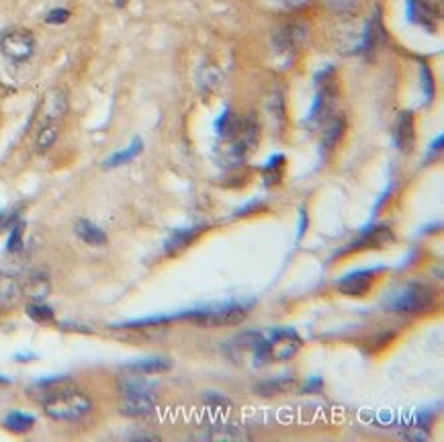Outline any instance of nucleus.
I'll return each mask as SVG.
<instances>
[{
	"label": "nucleus",
	"instance_id": "nucleus-17",
	"mask_svg": "<svg viewBox=\"0 0 444 442\" xmlns=\"http://www.w3.org/2000/svg\"><path fill=\"white\" fill-rule=\"evenodd\" d=\"M170 369V362L160 357H152V359H142V361L129 362L125 364V371L129 373H138V375H158Z\"/></svg>",
	"mask_w": 444,
	"mask_h": 442
},
{
	"label": "nucleus",
	"instance_id": "nucleus-13",
	"mask_svg": "<svg viewBox=\"0 0 444 442\" xmlns=\"http://www.w3.org/2000/svg\"><path fill=\"white\" fill-rule=\"evenodd\" d=\"M74 234H76L84 244H88V246H104V244H107V234H104V229H101L97 223H92L90 220L76 221V223H74Z\"/></svg>",
	"mask_w": 444,
	"mask_h": 442
},
{
	"label": "nucleus",
	"instance_id": "nucleus-18",
	"mask_svg": "<svg viewBox=\"0 0 444 442\" xmlns=\"http://www.w3.org/2000/svg\"><path fill=\"white\" fill-rule=\"evenodd\" d=\"M58 138H60V123H54V121L41 123L40 131H37V138H35V148H37V152H40V154L49 152V150L56 145Z\"/></svg>",
	"mask_w": 444,
	"mask_h": 442
},
{
	"label": "nucleus",
	"instance_id": "nucleus-20",
	"mask_svg": "<svg viewBox=\"0 0 444 442\" xmlns=\"http://www.w3.org/2000/svg\"><path fill=\"white\" fill-rule=\"evenodd\" d=\"M4 426H6V430H11L15 434H25L35 426V416L25 414V412H11L4 418Z\"/></svg>",
	"mask_w": 444,
	"mask_h": 442
},
{
	"label": "nucleus",
	"instance_id": "nucleus-27",
	"mask_svg": "<svg viewBox=\"0 0 444 442\" xmlns=\"http://www.w3.org/2000/svg\"><path fill=\"white\" fill-rule=\"evenodd\" d=\"M328 6L340 15H350V13H356L359 8V0H325Z\"/></svg>",
	"mask_w": 444,
	"mask_h": 442
},
{
	"label": "nucleus",
	"instance_id": "nucleus-29",
	"mask_svg": "<svg viewBox=\"0 0 444 442\" xmlns=\"http://www.w3.org/2000/svg\"><path fill=\"white\" fill-rule=\"evenodd\" d=\"M205 403H207L209 407H213V410H223V412H227V410L232 407V402H229L227 398L220 395V393H215V391L205 393Z\"/></svg>",
	"mask_w": 444,
	"mask_h": 442
},
{
	"label": "nucleus",
	"instance_id": "nucleus-7",
	"mask_svg": "<svg viewBox=\"0 0 444 442\" xmlns=\"http://www.w3.org/2000/svg\"><path fill=\"white\" fill-rule=\"evenodd\" d=\"M307 40H309L307 23H287L283 27H279L272 35V43H275L277 52L287 54V56L299 54L307 45Z\"/></svg>",
	"mask_w": 444,
	"mask_h": 442
},
{
	"label": "nucleus",
	"instance_id": "nucleus-28",
	"mask_svg": "<svg viewBox=\"0 0 444 442\" xmlns=\"http://www.w3.org/2000/svg\"><path fill=\"white\" fill-rule=\"evenodd\" d=\"M420 76H422V86H424V95H426V102L432 101V97H434V76H432V72H430V68L422 64L420 66Z\"/></svg>",
	"mask_w": 444,
	"mask_h": 442
},
{
	"label": "nucleus",
	"instance_id": "nucleus-32",
	"mask_svg": "<svg viewBox=\"0 0 444 442\" xmlns=\"http://www.w3.org/2000/svg\"><path fill=\"white\" fill-rule=\"evenodd\" d=\"M15 221H19V215H17V213H15V215H8V213L0 211V232H2V229H4L6 225L11 227V225H13Z\"/></svg>",
	"mask_w": 444,
	"mask_h": 442
},
{
	"label": "nucleus",
	"instance_id": "nucleus-23",
	"mask_svg": "<svg viewBox=\"0 0 444 442\" xmlns=\"http://www.w3.org/2000/svg\"><path fill=\"white\" fill-rule=\"evenodd\" d=\"M49 293V281L43 275H35L31 277L27 285H25V295H29L35 301H43Z\"/></svg>",
	"mask_w": 444,
	"mask_h": 442
},
{
	"label": "nucleus",
	"instance_id": "nucleus-8",
	"mask_svg": "<svg viewBox=\"0 0 444 442\" xmlns=\"http://www.w3.org/2000/svg\"><path fill=\"white\" fill-rule=\"evenodd\" d=\"M0 49L6 58L15 61H25L29 60L35 52V37L31 31L27 29H17L6 33L0 40Z\"/></svg>",
	"mask_w": 444,
	"mask_h": 442
},
{
	"label": "nucleus",
	"instance_id": "nucleus-15",
	"mask_svg": "<svg viewBox=\"0 0 444 442\" xmlns=\"http://www.w3.org/2000/svg\"><path fill=\"white\" fill-rule=\"evenodd\" d=\"M407 11H409V19L418 23L420 27H424L428 31H434L436 27V15L434 11L426 4L424 0H409L407 2Z\"/></svg>",
	"mask_w": 444,
	"mask_h": 442
},
{
	"label": "nucleus",
	"instance_id": "nucleus-30",
	"mask_svg": "<svg viewBox=\"0 0 444 442\" xmlns=\"http://www.w3.org/2000/svg\"><path fill=\"white\" fill-rule=\"evenodd\" d=\"M70 19V11L68 8H54L45 15V23L47 25H64Z\"/></svg>",
	"mask_w": 444,
	"mask_h": 442
},
{
	"label": "nucleus",
	"instance_id": "nucleus-2",
	"mask_svg": "<svg viewBox=\"0 0 444 442\" xmlns=\"http://www.w3.org/2000/svg\"><path fill=\"white\" fill-rule=\"evenodd\" d=\"M143 377L145 375L133 373L131 377L121 381V414L127 418L150 416L156 407V387Z\"/></svg>",
	"mask_w": 444,
	"mask_h": 442
},
{
	"label": "nucleus",
	"instance_id": "nucleus-10",
	"mask_svg": "<svg viewBox=\"0 0 444 442\" xmlns=\"http://www.w3.org/2000/svg\"><path fill=\"white\" fill-rule=\"evenodd\" d=\"M68 113V95L64 88H52L43 95V101H41V117H43V123H60Z\"/></svg>",
	"mask_w": 444,
	"mask_h": 442
},
{
	"label": "nucleus",
	"instance_id": "nucleus-5",
	"mask_svg": "<svg viewBox=\"0 0 444 442\" xmlns=\"http://www.w3.org/2000/svg\"><path fill=\"white\" fill-rule=\"evenodd\" d=\"M436 291L424 282H412L391 301V309L402 316H418L434 307Z\"/></svg>",
	"mask_w": 444,
	"mask_h": 442
},
{
	"label": "nucleus",
	"instance_id": "nucleus-1",
	"mask_svg": "<svg viewBox=\"0 0 444 442\" xmlns=\"http://www.w3.org/2000/svg\"><path fill=\"white\" fill-rule=\"evenodd\" d=\"M29 393L56 422H80L92 412V400L68 377L41 379L29 389Z\"/></svg>",
	"mask_w": 444,
	"mask_h": 442
},
{
	"label": "nucleus",
	"instance_id": "nucleus-9",
	"mask_svg": "<svg viewBox=\"0 0 444 442\" xmlns=\"http://www.w3.org/2000/svg\"><path fill=\"white\" fill-rule=\"evenodd\" d=\"M381 273V268H364V270H354L350 275L342 277L338 281V291L342 295H348V297H364L368 291H371V285H373V279L375 275Z\"/></svg>",
	"mask_w": 444,
	"mask_h": 442
},
{
	"label": "nucleus",
	"instance_id": "nucleus-26",
	"mask_svg": "<svg viewBox=\"0 0 444 442\" xmlns=\"http://www.w3.org/2000/svg\"><path fill=\"white\" fill-rule=\"evenodd\" d=\"M344 133V121L342 119H332L330 121V125H328V129H325V136H323V145H325V150H332L338 140L342 138Z\"/></svg>",
	"mask_w": 444,
	"mask_h": 442
},
{
	"label": "nucleus",
	"instance_id": "nucleus-24",
	"mask_svg": "<svg viewBox=\"0 0 444 442\" xmlns=\"http://www.w3.org/2000/svg\"><path fill=\"white\" fill-rule=\"evenodd\" d=\"M27 316L37 323H52L54 322V309L43 301L29 303L27 307Z\"/></svg>",
	"mask_w": 444,
	"mask_h": 442
},
{
	"label": "nucleus",
	"instance_id": "nucleus-12",
	"mask_svg": "<svg viewBox=\"0 0 444 442\" xmlns=\"http://www.w3.org/2000/svg\"><path fill=\"white\" fill-rule=\"evenodd\" d=\"M203 232V227H191V229H176L170 234V238L164 241V252L168 256L179 254L181 250H184L186 246H191L193 241L199 238V234Z\"/></svg>",
	"mask_w": 444,
	"mask_h": 442
},
{
	"label": "nucleus",
	"instance_id": "nucleus-16",
	"mask_svg": "<svg viewBox=\"0 0 444 442\" xmlns=\"http://www.w3.org/2000/svg\"><path fill=\"white\" fill-rule=\"evenodd\" d=\"M391 241H393V232L389 229V225H377L368 229L363 238L354 244V248H383Z\"/></svg>",
	"mask_w": 444,
	"mask_h": 442
},
{
	"label": "nucleus",
	"instance_id": "nucleus-3",
	"mask_svg": "<svg viewBox=\"0 0 444 442\" xmlns=\"http://www.w3.org/2000/svg\"><path fill=\"white\" fill-rule=\"evenodd\" d=\"M246 316H248L246 303L229 301L184 311V313H179V320H188L205 328H222V325H238L246 320Z\"/></svg>",
	"mask_w": 444,
	"mask_h": 442
},
{
	"label": "nucleus",
	"instance_id": "nucleus-35",
	"mask_svg": "<svg viewBox=\"0 0 444 442\" xmlns=\"http://www.w3.org/2000/svg\"><path fill=\"white\" fill-rule=\"evenodd\" d=\"M125 4H127V0H115V6H119V8L125 6Z\"/></svg>",
	"mask_w": 444,
	"mask_h": 442
},
{
	"label": "nucleus",
	"instance_id": "nucleus-21",
	"mask_svg": "<svg viewBox=\"0 0 444 442\" xmlns=\"http://www.w3.org/2000/svg\"><path fill=\"white\" fill-rule=\"evenodd\" d=\"M142 148H143V141L140 140V138H136V140L129 143V148H125V150H121V152L113 154L109 160H104V166H107V168L123 166V164L131 162L133 158H138V156L142 154Z\"/></svg>",
	"mask_w": 444,
	"mask_h": 442
},
{
	"label": "nucleus",
	"instance_id": "nucleus-25",
	"mask_svg": "<svg viewBox=\"0 0 444 442\" xmlns=\"http://www.w3.org/2000/svg\"><path fill=\"white\" fill-rule=\"evenodd\" d=\"M25 223L23 221H15L11 225V234H8V240H6V254H20L23 252V229Z\"/></svg>",
	"mask_w": 444,
	"mask_h": 442
},
{
	"label": "nucleus",
	"instance_id": "nucleus-11",
	"mask_svg": "<svg viewBox=\"0 0 444 442\" xmlns=\"http://www.w3.org/2000/svg\"><path fill=\"white\" fill-rule=\"evenodd\" d=\"M395 141H397L400 152H404V154H409L414 143H416V121H414V115L409 111L400 113V117H397Z\"/></svg>",
	"mask_w": 444,
	"mask_h": 442
},
{
	"label": "nucleus",
	"instance_id": "nucleus-6",
	"mask_svg": "<svg viewBox=\"0 0 444 442\" xmlns=\"http://www.w3.org/2000/svg\"><path fill=\"white\" fill-rule=\"evenodd\" d=\"M301 348V336L291 328H277L268 336H264V357L268 364L291 361Z\"/></svg>",
	"mask_w": 444,
	"mask_h": 442
},
{
	"label": "nucleus",
	"instance_id": "nucleus-34",
	"mask_svg": "<svg viewBox=\"0 0 444 442\" xmlns=\"http://www.w3.org/2000/svg\"><path fill=\"white\" fill-rule=\"evenodd\" d=\"M281 4L284 6H291V8H297V6H303V4H307V0H279Z\"/></svg>",
	"mask_w": 444,
	"mask_h": 442
},
{
	"label": "nucleus",
	"instance_id": "nucleus-33",
	"mask_svg": "<svg viewBox=\"0 0 444 442\" xmlns=\"http://www.w3.org/2000/svg\"><path fill=\"white\" fill-rule=\"evenodd\" d=\"M443 141H444L443 136H438V138H436V141H434V143L430 145V152H428V160H430L432 156H436V154H438V152L443 150Z\"/></svg>",
	"mask_w": 444,
	"mask_h": 442
},
{
	"label": "nucleus",
	"instance_id": "nucleus-4",
	"mask_svg": "<svg viewBox=\"0 0 444 442\" xmlns=\"http://www.w3.org/2000/svg\"><path fill=\"white\" fill-rule=\"evenodd\" d=\"M225 357L236 364H250V366H266L264 357V334L260 332H242L234 336L223 346Z\"/></svg>",
	"mask_w": 444,
	"mask_h": 442
},
{
	"label": "nucleus",
	"instance_id": "nucleus-22",
	"mask_svg": "<svg viewBox=\"0 0 444 442\" xmlns=\"http://www.w3.org/2000/svg\"><path fill=\"white\" fill-rule=\"evenodd\" d=\"M291 385H293V377H275V379H270V381L258 383V385H256V393L263 395V398H270V395L284 393Z\"/></svg>",
	"mask_w": 444,
	"mask_h": 442
},
{
	"label": "nucleus",
	"instance_id": "nucleus-19",
	"mask_svg": "<svg viewBox=\"0 0 444 442\" xmlns=\"http://www.w3.org/2000/svg\"><path fill=\"white\" fill-rule=\"evenodd\" d=\"M211 441H250V434L234 424H220L209 432Z\"/></svg>",
	"mask_w": 444,
	"mask_h": 442
},
{
	"label": "nucleus",
	"instance_id": "nucleus-14",
	"mask_svg": "<svg viewBox=\"0 0 444 442\" xmlns=\"http://www.w3.org/2000/svg\"><path fill=\"white\" fill-rule=\"evenodd\" d=\"M242 129V119L238 115H234L229 109H223V113L220 115V119L215 121V131L223 141L236 140L240 136Z\"/></svg>",
	"mask_w": 444,
	"mask_h": 442
},
{
	"label": "nucleus",
	"instance_id": "nucleus-31",
	"mask_svg": "<svg viewBox=\"0 0 444 442\" xmlns=\"http://www.w3.org/2000/svg\"><path fill=\"white\" fill-rule=\"evenodd\" d=\"M320 389H322V379H320V377H311V379L307 381V385L303 387L305 393H316V391H320Z\"/></svg>",
	"mask_w": 444,
	"mask_h": 442
}]
</instances>
